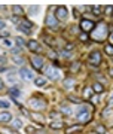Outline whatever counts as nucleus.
<instances>
[{"label":"nucleus","instance_id":"4468645a","mask_svg":"<svg viewBox=\"0 0 113 134\" xmlns=\"http://www.w3.org/2000/svg\"><path fill=\"white\" fill-rule=\"evenodd\" d=\"M60 110H61L63 113H64V115H69L70 116L71 113H73V110H71V107L69 104H67V103H63L61 106H60Z\"/></svg>","mask_w":113,"mask_h":134},{"label":"nucleus","instance_id":"6e6552de","mask_svg":"<svg viewBox=\"0 0 113 134\" xmlns=\"http://www.w3.org/2000/svg\"><path fill=\"white\" fill-rule=\"evenodd\" d=\"M43 63H45V60H43L40 55H34V57L31 58V64H33V67L36 69V70H42Z\"/></svg>","mask_w":113,"mask_h":134},{"label":"nucleus","instance_id":"a18cd8bd","mask_svg":"<svg viewBox=\"0 0 113 134\" xmlns=\"http://www.w3.org/2000/svg\"><path fill=\"white\" fill-rule=\"evenodd\" d=\"M6 63V58L5 57H0V64H5Z\"/></svg>","mask_w":113,"mask_h":134},{"label":"nucleus","instance_id":"423d86ee","mask_svg":"<svg viewBox=\"0 0 113 134\" xmlns=\"http://www.w3.org/2000/svg\"><path fill=\"white\" fill-rule=\"evenodd\" d=\"M94 27H95V24L91 21V19H85V18L80 19V29H82V31H83V33L94 30Z\"/></svg>","mask_w":113,"mask_h":134},{"label":"nucleus","instance_id":"f257e3e1","mask_svg":"<svg viewBox=\"0 0 113 134\" xmlns=\"http://www.w3.org/2000/svg\"><path fill=\"white\" fill-rule=\"evenodd\" d=\"M107 33H109L107 24L98 23V24L94 27V30H92V39L97 40V42H101V40H104V39L107 37Z\"/></svg>","mask_w":113,"mask_h":134},{"label":"nucleus","instance_id":"7ed1b4c3","mask_svg":"<svg viewBox=\"0 0 113 134\" xmlns=\"http://www.w3.org/2000/svg\"><path fill=\"white\" fill-rule=\"evenodd\" d=\"M45 75H46V77H49L51 81H58V79L61 77L60 76L61 73H60V70H58L55 66H46L45 67Z\"/></svg>","mask_w":113,"mask_h":134},{"label":"nucleus","instance_id":"ddd939ff","mask_svg":"<svg viewBox=\"0 0 113 134\" xmlns=\"http://www.w3.org/2000/svg\"><path fill=\"white\" fill-rule=\"evenodd\" d=\"M19 27H24V29H28V30H31L33 29V23H30L27 18H19V23H18Z\"/></svg>","mask_w":113,"mask_h":134},{"label":"nucleus","instance_id":"49530a36","mask_svg":"<svg viewBox=\"0 0 113 134\" xmlns=\"http://www.w3.org/2000/svg\"><path fill=\"white\" fill-rule=\"evenodd\" d=\"M109 75H110V76H113V67H112V69H109Z\"/></svg>","mask_w":113,"mask_h":134},{"label":"nucleus","instance_id":"c756f323","mask_svg":"<svg viewBox=\"0 0 113 134\" xmlns=\"http://www.w3.org/2000/svg\"><path fill=\"white\" fill-rule=\"evenodd\" d=\"M92 12L100 16V15H101V6H92Z\"/></svg>","mask_w":113,"mask_h":134},{"label":"nucleus","instance_id":"a211bd4d","mask_svg":"<svg viewBox=\"0 0 113 134\" xmlns=\"http://www.w3.org/2000/svg\"><path fill=\"white\" fill-rule=\"evenodd\" d=\"M63 127H64V122H63V121H54V122H51L52 130H61Z\"/></svg>","mask_w":113,"mask_h":134},{"label":"nucleus","instance_id":"ea45409f","mask_svg":"<svg viewBox=\"0 0 113 134\" xmlns=\"http://www.w3.org/2000/svg\"><path fill=\"white\" fill-rule=\"evenodd\" d=\"M104 9H106V12H107L109 15H112V12H113V6H106Z\"/></svg>","mask_w":113,"mask_h":134},{"label":"nucleus","instance_id":"39448f33","mask_svg":"<svg viewBox=\"0 0 113 134\" xmlns=\"http://www.w3.org/2000/svg\"><path fill=\"white\" fill-rule=\"evenodd\" d=\"M89 63H91V66H100L101 64V52L100 51H92L89 55Z\"/></svg>","mask_w":113,"mask_h":134},{"label":"nucleus","instance_id":"a19ab883","mask_svg":"<svg viewBox=\"0 0 113 134\" xmlns=\"http://www.w3.org/2000/svg\"><path fill=\"white\" fill-rule=\"evenodd\" d=\"M5 133L6 134H16L15 131H12V130H9V128H5Z\"/></svg>","mask_w":113,"mask_h":134},{"label":"nucleus","instance_id":"e433bc0d","mask_svg":"<svg viewBox=\"0 0 113 134\" xmlns=\"http://www.w3.org/2000/svg\"><path fill=\"white\" fill-rule=\"evenodd\" d=\"M16 43H18L19 46H21V48H22L24 45H25V40H24L22 37H16Z\"/></svg>","mask_w":113,"mask_h":134},{"label":"nucleus","instance_id":"cd10ccee","mask_svg":"<svg viewBox=\"0 0 113 134\" xmlns=\"http://www.w3.org/2000/svg\"><path fill=\"white\" fill-rule=\"evenodd\" d=\"M104 51H106V54H109V55H113V45L107 43V45L104 46Z\"/></svg>","mask_w":113,"mask_h":134},{"label":"nucleus","instance_id":"f3484780","mask_svg":"<svg viewBox=\"0 0 113 134\" xmlns=\"http://www.w3.org/2000/svg\"><path fill=\"white\" fill-rule=\"evenodd\" d=\"M9 94L14 97V98H16V97L21 96V91L18 90V86H10L9 88Z\"/></svg>","mask_w":113,"mask_h":134},{"label":"nucleus","instance_id":"9d476101","mask_svg":"<svg viewBox=\"0 0 113 134\" xmlns=\"http://www.w3.org/2000/svg\"><path fill=\"white\" fill-rule=\"evenodd\" d=\"M27 46H28V49L31 51V52H40L42 51V46L39 45V42H36V40H30V42H27Z\"/></svg>","mask_w":113,"mask_h":134},{"label":"nucleus","instance_id":"4c0bfd02","mask_svg":"<svg viewBox=\"0 0 113 134\" xmlns=\"http://www.w3.org/2000/svg\"><path fill=\"white\" fill-rule=\"evenodd\" d=\"M16 29H18L19 31H22V33H25V34H30V33H31V30H28V29H24V27H19V25L16 27Z\"/></svg>","mask_w":113,"mask_h":134},{"label":"nucleus","instance_id":"f704fd0d","mask_svg":"<svg viewBox=\"0 0 113 134\" xmlns=\"http://www.w3.org/2000/svg\"><path fill=\"white\" fill-rule=\"evenodd\" d=\"M0 107H3V109H9V103L5 100H0Z\"/></svg>","mask_w":113,"mask_h":134},{"label":"nucleus","instance_id":"9b49d317","mask_svg":"<svg viewBox=\"0 0 113 134\" xmlns=\"http://www.w3.org/2000/svg\"><path fill=\"white\" fill-rule=\"evenodd\" d=\"M12 121V115H10V112L5 110V112H0V122H3V124H8Z\"/></svg>","mask_w":113,"mask_h":134},{"label":"nucleus","instance_id":"0eeeda50","mask_svg":"<svg viewBox=\"0 0 113 134\" xmlns=\"http://www.w3.org/2000/svg\"><path fill=\"white\" fill-rule=\"evenodd\" d=\"M56 19H61V21H66L67 16H69V10H67L66 6H58L56 8Z\"/></svg>","mask_w":113,"mask_h":134},{"label":"nucleus","instance_id":"aec40b11","mask_svg":"<svg viewBox=\"0 0 113 134\" xmlns=\"http://www.w3.org/2000/svg\"><path fill=\"white\" fill-rule=\"evenodd\" d=\"M28 12H30V15H37L39 12H40V6H37V5L30 6V8H28Z\"/></svg>","mask_w":113,"mask_h":134},{"label":"nucleus","instance_id":"de8ad7c7","mask_svg":"<svg viewBox=\"0 0 113 134\" xmlns=\"http://www.w3.org/2000/svg\"><path fill=\"white\" fill-rule=\"evenodd\" d=\"M3 88V82H2V79H0V90Z\"/></svg>","mask_w":113,"mask_h":134},{"label":"nucleus","instance_id":"393cba45","mask_svg":"<svg viewBox=\"0 0 113 134\" xmlns=\"http://www.w3.org/2000/svg\"><path fill=\"white\" fill-rule=\"evenodd\" d=\"M34 83L37 86H45L46 85V81H45L43 77H36V79H34Z\"/></svg>","mask_w":113,"mask_h":134},{"label":"nucleus","instance_id":"f8f14e48","mask_svg":"<svg viewBox=\"0 0 113 134\" xmlns=\"http://www.w3.org/2000/svg\"><path fill=\"white\" fill-rule=\"evenodd\" d=\"M91 119V112H79L77 113V121L79 122H88Z\"/></svg>","mask_w":113,"mask_h":134},{"label":"nucleus","instance_id":"c9c22d12","mask_svg":"<svg viewBox=\"0 0 113 134\" xmlns=\"http://www.w3.org/2000/svg\"><path fill=\"white\" fill-rule=\"evenodd\" d=\"M49 116L51 118H61V112H51Z\"/></svg>","mask_w":113,"mask_h":134},{"label":"nucleus","instance_id":"dca6fc26","mask_svg":"<svg viewBox=\"0 0 113 134\" xmlns=\"http://www.w3.org/2000/svg\"><path fill=\"white\" fill-rule=\"evenodd\" d=\"M12 10H14V14H15V16H19V18H22V8L21 6H18V5H14L12 6Z\"/></svg>","mask_w":113,"mask_h":134},{"label":"nucleus","instance_id":"c03bdc74","mask_svg":"<svg viewBox=\"0 0 113 134\" xmlns=\"http://www.w3.org/2000/svg\"><path fill=\"white\" fill-rule=\"evenodd\" d=\"M109 106H110V107L113 106V94H112V97H110V100H109Z\"/></svg>","mask_w":113,"mask_h":134},{"label":"nucleus","instance_id":"2f4dec72","mask_svg":"<svg viewBox=\"0 0 113 134\" xmlns=\"http://www.w3.org/2000/svg\"><path fill=\"white\" fill-rule=\"evenodd\" d=\"M69 100L70 101H73V103H77V104H82V100H80V98H77V97H69Z\"/></svg>","mask_w":113,"mask_h":134},{"label":"nucleus","instance_id":"37998d69","mask_svg":"<svg viewBox=\"0 0 113 134\" xmlns=\"http://www.w3.org/2000/svg\"><path fill=\"white\" fill-rule=\"evenodd\" d=\"M79 66H80V63H76V64H73V70H77V69H79Z\"/></svg>","mask_w":113,"mask_h":134},{"label":"nucleus","instance_id":"2eb2a0df","mask_svg":"<svg viewBox=\"0 0 113 134\" xmlns=\"http://www.w3.org/2000/svg\"><path fill=\"white\" fill-rule=\"evenodd\" d=\"M91 88H92V91H95L97 94H101V92H104V86H103V83H100V82H95V83L91 86Z\"/></svg>","mask_w":113,"mask_h":134},{"label":"nucleus","instance_id":"473e14b6","mask_svg":"<svg viewBox=\"0 0 113 134\" xmlns=\"http://www.w3.org/2000/svg\"><path fill=\"white\" fill-rule=\"evenodd\" d=\"M3 45L8 46V48H12V40L10 39H3Z\"/></svg>","mask_w":113,"mask_h":134},{"label":"nucleus","instance_id":"b1692460","mask_svg":"<svg viewBox=\"0 0 113 134\" xmlns=\"http://www.w3.org/2000/svg\"><path fill=\"white\" fill-rule=\"evenodd\" d=\"M91 94H92V88L91 86H86L83 91V98H91Z\"/></svg>","mask_w":113,"mask_h":134},{"label":"nucleus","instance_id":"72a5a7b5","mask_svg":"<svg viewBox=\"0 0 113 134\" xmlns=\"http://www.w3.org/2000/svg\"><path fill=\"white\" fill-rule=\"evenodd\" d=\"M79 39H80V40H82V42H86V40H88V34H86V33H83V31H82V33L79 34Z\"/></svg>","mask_w":113,"mask_h":134},{"label":"nucleus","instance_id":"412c9836","mask_svg":"<svg viewBox=\"0 0 113 134\" xmlns=\"http://www.w3.org/2000/svg\"><path fill=\"white\" fill-rule=\"evenodd\" d=\"M73 85H75V79H73V77H67V79H64V86H66V88H71Z\"/></svg>","mask_w":113,"mask_h":134},{"label":"nucleus","instance_id":"4be33fe9","mask_svg":"<svg viewBox=\"0 0 113 134\" xmlns=\"http://www.w3.org/2000/svg\"><path fill=\"white\" fill-rule=\"evenodd\" d=\"M80 131V125H73L70 128H67V134H73V133H77Z\"/></svg>","mask_w":113,"mask_h":134},{"label":"nucleus","instance_id":"58836bf2","mask_svg":"<svg viewBox=\"0 0 113 134\" xmlns=\"http://www.w3.org/2000/svg\"><path fill=\"white\" fill-rule=\"evenodd\" d=\"M61 55H63V57H66V58H70V57H71V54L69 52L67 49H64V51H61Z\"/></svg>","mask_w":113,"mask_h":134},{"label":"nucleus","instance_id":"c85d7f7f","mask_svg":"<svg viewBox=\"0 0 113 134\" xmlns=\"http://www.w3.org/2000/svg\"><path fill=\"white\" fill-rule=\"evenodd\" d=\"M95 133L97 134H106V128H104L103 125H97V127H95Z\"/></svg>","mask_w":113,"mask_h":134},{"label":"nucleus","instance_id":"20e7f679","mask_svg":"<svg viewBox=\"0 0 113 134\" xmlns=\"http://www.w3.org/2000/svg\"><path fill=\"white\" fill-rule=\"evenodd\" d=\"M45 24H46V27H49V29L56 30L58 29V19H56V16L54 14H48L46 19H45Z\"/></svg>","mask_w":113,"mask_h":134},{"label":"nucleus","instance_id":"6ab92c4d","mask_svg":"<svg viewBox=\"0 0 113 134\" xmlns=\"http://www.w3.org/2000/svg\"><path fill=\"white\" fill-rule=\"evenodd\" d=\"M31 118H33L34 121H37L39 124H43V121H45V118H43V116L40 115V113H39V112H34L33 115H31Z\"/></svg>","mask_w":113,"mask_h":134},{"label":"nucleus","instance_id":"f03ea898","mask_svg":"<svg viewBox=\"0 0 113 134\" xmlns=\"http://www.w3.org/2000/svg\"><path fill=\"white\" fill-rule=\"evenodd\" d=\"M28 106L33 110H36V112H40V110H43L46 107V101L42 100V98H37V97H33V98L28 100Z\"/></svg>","mask_w":113,"mask_h":134},{"label":"nucleus","instance_id":"1a4fd4ad","mask_svg":"<svg viewBox=\"0 0 113 134\" xmlns=\"http://www.w3.org/2000/svg\"><path fill=\"white\" fill-rule=\"evenodd\" d=\"M18 73L21 76V79H24V81H33V73L30 72L28 69H25V67H21V70Z\"/></svg>","mask_w":113,"mask_h":134},{"label":"nucleus","instance_id":"7c9ffc66","mask_svg":"<svg viewBox=\"0 0 113 134\" xmlns=\"http://www.w3.org/2000/svg\"><path fill=\"white\" fill-rule=\"evenodd\" d=\"M112 113H113V110L109 107V109H106V110L103 112V118H109V116L112 115Z\"/></svg>","mask_w":113,"mask_h":134},{"label":"nucleus","instance_id":"5701e85b","mask_svg":"<svg viewBox=\"0 0 113 134\" xmlns=\"http://www.w3.org/2000/svg\"><path fill=\"white\" fill-rule=\"evenodd\" d=\"M12 60H14L15 64H18V66H22V64H24V58L19 57V55H14V57H12Z\"/></svg>","mask_w":113,"mask_h":134},{"label":"nucleus","instance_id":"bb28decb","mask_svg":"<svg viewBox=\"0 0 113 134\" xmlns=\"http://www.w3.org/2000/svg\"><path fill=\"white\" fill-rule=\"evenodd\" d=\"M21 51H22V48H19V46H12L10 48V54L12 55H18V54H21Z\"/></svg>","mask_w":113,"mask_h":134},{"label":"nucleus","instance_id":"a878e982","mask_svg":"<svg viewBox=\"0 0 113 134\" xmlns=\"http://www.w3.org/2000/svg\"><path fill=\"white\" fill-rule=\"evenodd\" d=\"M12 127H14V128H21V127H22V121L19 119V118L14 119L12 121Z\"/></svg>","mask_w":113,"mask_h":134},{"label":"nucleus","instance_id":"79ce46f5","mask_svg":"<svg viewBox=\"0 0 113 134\" xmlns=\"http://www.w3.org/2000/svg\"><path fill=\"white\" fill-rule=\"evenodd\" d=\"M5 27H6L5 21H2V19H0V30H2V29H5Z\"/></svg>","mask_w":113,"mask_h":134}]
</instances>
